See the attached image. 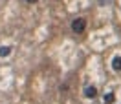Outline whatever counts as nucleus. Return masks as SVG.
Masks as SVG:
<instances>
[{
    "label": "nucleus",
    "instance_id": "nucleus-5",
    "mask_svg": "<svg viewBox=\"0 0 121 104\" xmlns=\"http://www.w3.org/2000/svg\"><path fill=\"white\" fill-rule=\"evenodd\" d=\"M9 53H11V48H9V46H4V48H0V57H8Z\"/></svg>",
    "mask_w": 121,
    "mask_h": 104
},
{
    "label": "nucleus",
    "instance_id": "nucleus-4",
    "mask_svg": "<svg viewBox=\"0 0 121 104\" xmlns=\"http://www.w3.org/2000/svg\"><path fill=\"white\" fill-rule=\"evenodd\" d=\"M114 100H116V95H114V93H105V95H103V102L105 104H114Z\"/></svg>",
    "mask_w": 121,
    "mask_h": 104
},
{
    "label": "nucleus",
    "instance_id": "nucleus-1",
    "mask_svg": "<svg viewBox=\"0 0 121 104\" xmlns=\"http://www.w3.org/2000/svg\"><path fill=\"white\" fill-rule=\"evenodd\" d=\"M84 29H86V20L84 18H75L72 22V31L73 33H83Z\"/></svg>",
    "mask_w": 121,
    "mask_h": 104
},
{
    "label": "nucleus",
    "instance_id": "nucleus-3",
    "mask_svg": "<svg viewBox=\"0 0 121 104\" xmlns=\"http://www.w3.org/2000/svg\"><path fill=\"white\" fill-rule=\"evenodd\" d=\"M112 69L114 71H121V55H116L112 59Z\"/></svg>",
    "mask_w": 121,
    "mask_h": 104
},
{
    "label": "nucleus",
    "instance_id": "nucleus-6",
    "mask_svg": "<svg viewBox=\"0 0 121 104\" xmlns=\"http://www.w3.org/2000/svg\"><path fill=\"white\" fill-rule=\"evenodd\" d=\"M26 2H30V4H35V2H39V0H26Z\"/></svg>",
    "mask_w": 121,
    "mask_h": 104
},
{
    "label": "nucleus",
    "instance_id": "nucleus-2",
    "mask_svg": "<svg viewBox=\"0 0 121 104\" xmlns=\"http://www.w3.org/2000/svg\"><path fill=\"white\" fill-rule=\"evenodd\" d=\"M83 93H84V97H86V99H95V97H97V89H95V86H86V88L83 89Z\"/></svg>",
    "mask_w": 121,
    "mask_h": 104
}]
</instances>
